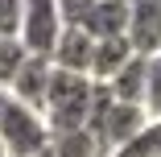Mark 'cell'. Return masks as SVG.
Returning <instances> with one entry per match:
<instances>
[{
	"label": "cell",
	"instance_id": "obj_1",
	"mask_svg": "<svg viewBox=\"0 0 161 157\" xmlns=\"http://www.w3.org/2000/svg\"><path fill=\"white\" fill-rule=\"evenodd\" d=\"M95 91H99V83H91L87 75L50 70L46 108H42L50 137H62V132H83V128H87L91 108H95Z\"/></svg>",
	"mask_w": 161,
	"mask_h": 157
},
{
	"label": "cell",
	"instance_id": "obj_2",
	"mask_svg": "<svg viewBox=\"0 0 161 157\" xmlns=\"http://www.w3.org/2000/svg\"><path fill=\"white\" fill-rule=\"evenodd\" d=\"M0 145H4V157H33V153L50 149L46 116L8 99V108L0 112Z\"/></svg>",
	"mask_w": 161,
	"mask_h": 157
},
{
	"label": "cell",
	"instance_id": "obj_3",
	"mask_svg": "<svg viewBox=\"0 0 161 157\" xmlns=\"http://www.w3.org/2000/svg\"><path fill=\"white\" fill-rule=\"evenodd\" d=\"M62 17L54 0H25V13H21V46L25 54L33 58H50L58 37H62Z\"/></svg>",
	"mask_w": 161,
	"mask_h": 157
},
{
	"label": "cell",
	"instance_id": "obj_4",
	"mask_svg": "<svg viewBox=\"0 0 161 157\" xmlns=\"http://www.w3.org/2000/svg\"><path fill=\"white\" fill-rule=\"evenodd\" d=\"M128 46L136 58L161 54V0H128Z\"/></svg>",
	"mask_w": 161,
	"mask_h": 157
},
{
	"label": "cell",
	"instance_id": "obj_5",
	"mask_svg": "<svg viewBox=\"0 0 161 157\" xmlns=\"http://www.w3.org/2000/svg\"><path fill=\"white\" fill-rule=\"evenodd\" d=\"M50 58H33L29 54L25 62H21V70H17V79L8 83V99H17V104H25V108H33V112H42L46 108V87H50Z\"/></svg>",
	"mask_w": 161,
	"mask_h": 157
},
{
	"label": "cell",
	"instance_id": "obj_6",
	"mask_svg": "<svg viewBox=\"0 0 161 157\" xmlns=\"http://www.w3.org/2000/svg\"><path fill=\"white\" fill-rule=\"evenodd\" d=\"M91 58H95V42L79 25H66L62 37H58V46H54V54H50V66L66 70V75H87L91 79Z\"/></svg>",
	"mask_w": 161,
	"mask_h": 157
},
{
	"label": "cell",
	"instance_id": "obj_7",
	"mask_svg": "<svg viewBox=\"0 0 161 157\" xmlns=\"http://www.w3.org/2000/svg\"><path fill=\"white\" fill-rule=\"evenodd\" d=\"M91 42H116V37H128V0H99L87 21L79 25Z\"/></svg>",
	"mask_w": 161,
	"mask_h": 157
},
{
	"label": "cell",
	"instance_id": "obj_8",
	"mask_svg": "<svg viewBox=\"0 0 161 157\" xmlns=\"http://www.w3.org/2000/svg\"><path fill=\"white\" fill-rule=\"evenodd\" d=\"M132 46H128V37H116V42H95V58H91V83H112L128 62H132Z\"/></svg>",
	"mask_w": 161,
	"mask_h": 157
},
{
	"label": "cell",
	"instance_id": "obj_9",
	"mask_svg": "<svg viewBox=\"0 0 161 157\" xmlns=\"http://www.w3.org/2000/svg\"><path fill=\"white\" fill-rule=\"evenodd\" d=\"M103 91L112 95V104H132V108H141V99H145V58H132L112 83H103Z\"/></svg>",
	"mask_w": 161,
	"mask_h": 157
},
{
	"label": "cell",
	"instance_id": "obj_10",
	"mask_svg": "<svg viewBox=\"0 0 161 157\" xmlns=\"http://www.w3.org/2000/svg\"><path fill=\"white\" fill-rule=\"evenodd\" d=\"M141 112L149 116V124L161 120V54L145 58V99H141Z\"/></svg>",
	"mask_w": 161,
	"mask_h": 157
},
{
	"label": "cell",
	"instance_id": "obj_11",
	"mask_svg": "<svg viewBox=\"0 0 161 157\" xmlns=\"http://www.w3.org/2000/svg\"><path fill=\"white\" fill-rule=\"evenodd\" d=\"M50 149H54V157H103V153H99V145L91 141V132H87V128H83V132L50 137Z\"/></svg>",
	"mask_w": 161,
	"mask_h": 157
},
{
	"label": "cell",
	"instance_id": "obj_12",
	"mask_svg": "<svg viewBox=\"0 0 161 157\" xmlns=\"http://www.w3.org/2000/svg\"><path fill=\"white\" fill-rule=\"evenodd\" d=\"M25 58H29V54H25L21 37H0V87H4V91H8V83L17 79V70H21Z\"/></svg>",
	"mask_w": 161,
	"mask_h": 157
},
{
	"label": "cell",
	"instance_id": "obj_13",
	"mask_svg": "<svg viewBox=\"0 0 161 157\" xmlns=\"http://www.w3.org/2000/svg\"><path fill=\"white\" fill-rule=\"evenodd\" d=\"M25 0H0V37H21Z\"/></svg>",
	"mask_w": 161,
	"mask_h": 157
},
{
	"label": "cell",
	"instance_id": "obj_14",
	"mask_svg": "<svg viewBox=\"0 0 161 157\" xmlns=\"http://www.w3.org/2000/svg\"><path fill=\"white\" fill-rule=\"evenodd\" d=\"M54 4H58L62 25H83V21H87V13L99 4V0H54Z\"/></svg>",
	"mask_w": 161,
	"mask_h": 157
},
{
	"label": "cell",
	"instance_id": "obj_15",
	"mask_svg": "<svg viewBox=\"0 0 161 157\" xmlns=\"http://www.w3.org/2000/svg\"><path fill=\"white\" fill-rule=\"evenodd\" d=\"M4 108H8V91L0 87V112H4Z\"/></svg>",
	"mask_w": 161,
	"mask_h": 157
},
{
	"label": "cell",
	"instance_id": "obj_16",
	"mask_svg": "<svg viewBox=\"0 0 161 157\" xmlns=\"http://www.w3.org/2000/svg\"><path fill=\"white\" fill-rule=\"evenodd\" d=\"M33 157H54V149H42V153H33Z\"/></svg>",
	"mask_w": 161,
	"mask_h": 157
},
{
	"label": "cell",
	"instance_id": "obj_17",
	"mask_svg": "<svg viewBox=\"0 0 161 157\" xmlns=\"http://www.w3.org/2000/svg\"><path fill=\"white\" fill-rule=\"evenodd\" d=\"M0 157H4V145H0Z\"/></svg>",
	"mask_w": 161,
	"mask_h": 157
}]
</instances>
